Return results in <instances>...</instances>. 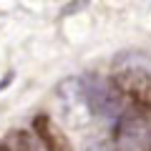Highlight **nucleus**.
Returning <instances> with one entry per match:
<instances>
[{"label": "nucleus", "instance_id": "nucleus-5", "mask_svg": "<svg viewBox=\"0 0 151 151\" xmlns=\"http://www.w3.org/2000/svg\"><path fill=\"white\" fill-rule=\"evenodd\" d=\"M0 149H5V151H38V146H35V139L28 131L15 129L5 136V144L0 146Z\"/></svg>", "mask_w": 151, "mask_h": 151}, {"label": "nucleus", "instance_id": "nucleus-4", "mask_svg": "<svg viewBox=\"0 0 151 151\" xmlns=\"http://www.w3.org/2000/svg\"><path fill=\"white\" fill-rule=\"evenodd\" d=\"M149 141V129L141 119H131V116H124L116 126V146H144Z\"/></svg>", "mask_w": 151, "mask_h": 151}, {"label": "nucleus", "instance_id": "nucleus-1", "mask_svg": "<svg viewBox=\"0 0 151 151\" xmlns=\"http://www.w3.org/2000/svg\"><path fill=\"white\" fill-rule=\"evenodd\" d=\"M116 91L134 103L141 113L151 116V73L144 68H124L111 78Z\"/></svg>", "mask_w": 151, "mask_h": 151}, {"label": "nucleus", "instance_id": "nucleus-3", "mask_svg": "<svg viewBox=\"0 0 151 151\" xmlns=\"http://www.w3.org/2000/svg\"><path fill=\"white\" fill-rule=\"evenodd\" d=\"M86 101L91 106L93 113H103V116H111V113H119L121 111V103H119V96L121 93L116 91V86H106L103 81H91L86 88Z\"/></svg>", "mask_w": 151, "mask_h": 151}, {"label": "nucleus", "instance_id": "nucleus-6", "mask_svg": "<svg viewBox=\"0 0 151 151\" xmlns=\"http://www.w3.org/2000/svg\"><path fill=\"white\" fill-rule=\"evenodd\" d=\"M83 151H119V146L113 141H91Z\"/></svg>", "mask_w": 151, "mask_h": 151}, {"label": "nucleus", "instance_id": "nucleus-2", "mask_svg": "<svg viewBox=\"0 0 151 151\" xmlns=\"http://www.w3.org/2000/svg\"><path fill=\"white\" fill-rule=\"evenodd\" d=\"M33 134L38 136V141L43 144L45 151H73L70 139L63 134V129L50 119L48 113H38L33 119Z\"/></svg>", "mask_w": 151, "mask_h": 151}]
</instances>
